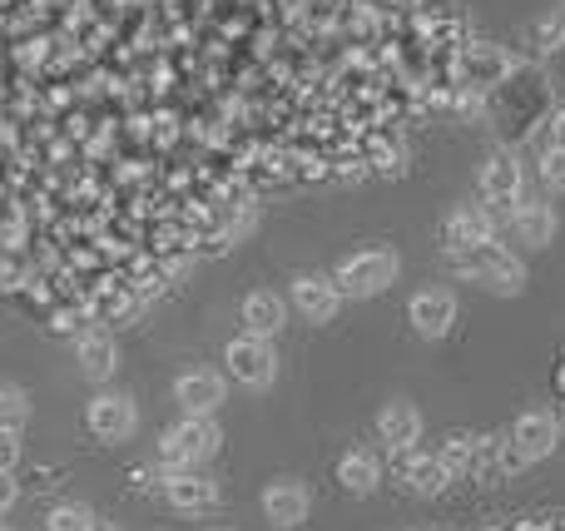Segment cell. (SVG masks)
<instances>
[{"label":"cell","mask_w":565,"mask_h":531,"mask_svg":"<svg viewBox=\"0 0 565 531\" xmlns=\"http://www.w3.org/2000/svg\"><path fill=\"white\" fill-rule=\"evenodd\" d=\"M447 258H451V268H457V274L487 284L491 294H521V284H526V264H521L507 244H497V238L471 244V248H451Z\"/></svg>","instance_id":"6da1fadb"},{"label":"cell","mask_w":565,"mask_h":531,"mask_svg":"<svg viewBox=\"0 0 565 531\" xmlns=\"http://www.w3.org/2000/svg\"><path fill=\"white\" fill-rule=\"evenodd\" d=\"M402 274V258L392 254L387 244H372V248H358L338 264L332 284H338L342 298H372V294H387Z\"/></svg>","instance_id":"7a4b0ae2"},{"label":"cell","mask_w":565,"mask_h":531,"mask_svg":"<svg viewBox=\"0 0 565 531\" xmlns=\"http://www.w3.org/2000/svg\"><path fill=\"white\" fill-rule=\"evenodd\" d=\"M224 447V433H218L214 417H179L164 437H159V457L169 463V472H184V467H199Z\"/></svg>","instance_id":"3957f363"},{"label":"cell","mask_w":565,"mask_h":531,"mask_svg":"<svg viewBox=\"0 0 565 531\" xmlns=\"http://www.w3.org/2000/svg\"><path fill=\"white\" fill-rule=\"evenodd\" d=\"M224 368H228V378L234 383H244V387H268L278 378V358H274V343L268 338H254V333H238L234 343L224 348Z\"/></svg>","instance_id":"277c9868"},{"label":"cell","mask_w":565,"mask_h":531,"mask_svg":"<svg viewBox=\"0 0 565 531\" xmlns=\"http://www.w3.org/2000/svg\"><path fill=\"white\" fill-rule=\"evenodd\" d=\"M85 427L99 437V443H125V437L139 427L135 397H125V393H99V397H89V403H85Z\"/></svg>","instance_id":"5b68a950"},{"label":"cell","mask_w":565,"mask_h":531,"mask_svg":"<svg viewBox=\"0 0 565 531\" xmlns=\"http://www.w3.org/2000/svg\"><path fill=\"white\" fill-rule=\"evenodd\" d=\"M507 443L516 447L521 463H541V457H551V453H556V443H561L556 413H546V407H531V413H521L516 423H511Z\"/></svg>","instance_id":"8992f818"},{"label":"cell","mask_w":565,"mask_h":531,"mask_svg":"<svg viewBox=\"0 0 565 531\" xmlns=\"http://www.w3.org/2000/svg\"><path fill=\"white\" fill-rule=\"evenodd\" d=\"M164 497L174 512H189V517H209L218 512V482L204 472H194V467H184V472H164Z\"/></svg>","instance_id":"52a82bcc"},{"label":"cell","mask_w":565,"mask_h":531,"mask_svg":"<svg viewBox=\"0 0 565 531\" xmlns=\"http://www.w3.org/2000/svg\"><path fill=\"white\" fill-rule=\"evenodd\" d=\"M481 204L487 209H516L521 204V184H526V174H521V159L516 155H507V149H501V155H491L487 164H481Z\"/></svg>","instance_id":"ba28073f"},{"label":"cell","mask_w":565,"mask_h":531,"mask_svg":"<svg viewBox=\"0 0 565 531\" xmlns=\"http://www.w3.org/2000/svg\"><path fill=\"white\" fill-rule=\"evenodd\" d=\"M174 397H179V407H184V417H214L218 407L228 403V387H224V378L209 373V368H189L174 383Z\"/></svg>","instance_id":"9c48e42d"},{"label":"cell","mask_w":565,"mask_h":531,"mask_svg":"<svg viewBox=\"0 0 565 531\" xmlns=\"http://www.w3.org/2000/svg\"><path fill=\"white\" fill-rule=\"evenodd\" d=\"M521 457L516 447L507 443V437H471V467L467 477H477V482H507L511 472H521Z\"/></svg>","instance_id":"30bf717a"},{"label":"cell","mask_w":565,"mask_h":531,"mask_svg":"<svg viewBox=\"0 0 565 531\" xmlns=\"http://www.w3.org/2000/svg\"><path fill=\"white\" fill-rule=\"evenodd\" d=\"M338 304H342V294L328 274L292 278V308H298L308 323H332V318H338Z\"/></svg>","instance_id":"8fae6325"},{"label":"cell","mask_w":565,"mask_h":531,"mask_svg":"<svg viewBox=\"0 0 565 531\" xmlns=\"http://www.w3.org/2000/svg\"><path fill=\"white\" fill-rule=\"evenodd\" d=\"M407 318L422 338H441V333H451V323H457V298H451L447 288H422V294L407 304Z\"/></svg>","instance_id":"7c38bea8"},{"label":"cell","mask_w":565,"mask_h":531,"mask_svg":"<svg viewBox=\"0 0 565 531\" xmlns=\"http://www.w3.org/2000/svg\"><path fill=\"white\" fill-rule=\"evenodd\" d=\"M308 487L298 482V477H278V482H268V492H264V517L274 527H302L308 522Z\"/></svg>","instance_id":"4fadbf2b"},{"label":"cell","mask_w":565,"mask_h":531,"mask_svg":"<svg viewBox=\"0 0 565 531\" xmlns=\"http://www.w3.org/2000/svg\"><path fill=\"white\" fill-rule=\"evenodd\" d=\"M441 234H447V254H451V248H471V244L497 238V219H491L487 204H461V209H451V214H447Z\"/></svg>","instance_id":"5bb4252c"},{"label":"cell","mask_w":565,"mask_h":531,"mask_svg":"<svg viewBox=\"0 0 565 531\" xmlns=\"http://www.w3.org/2000/svg\"><path fill=\"white\" fill-rule=\"evenodd\" d=\"M75 358H79V368H85V378H95V383L115 378V368H119L115 333H105V328H85V333L75 338Z\"/></svg>","instance_id":"9a60e30c"},{"label":"cell","mask_w":565,"mask_h":531,"mask_svg":"<svg viewBox=\"0 0 565 531\" xmlns=\"http://www.w3.org/2000/svg\"><path fill=\"white\" fill-rule=\"evenodd\" d=\"M397 472H402V482H407L417 497H437V492H447V482H451V472H447V467H441L437 457L417 453V447H407V453H397Z\"/></svg>","instance_id":"2e32d148"},{"label":"cell","mask_w":565,"mask_h":531,"mask_svg":"<svg viewBox=\"0 0 565 531\" xmlns=\"http://www.w3.org/2000/svg\"><path fill=\"white\" fill-rule=\"evenodd\" d=\"M338 482L348 487L352 497H367L382 487V463L372 447H348V453L338 457Z\"/></svg>","instance_id":"e0dca14e"},{"label":"cell","mask_w":565,"mask_h":531,"mask_svg":"<svg viewBox=\"0 0 565 531\" xmlns=\"http://www.w3.org/2000/svg\"><path fill=\"white\" fill-rule=\"evenodd\" d=\"M377 437L392 447V453H407V447H417V437H422V413L412 403H387L377 413Z\"/></svg>","instance_id":"ac0fdd59"},{"label":"cell","mask_w":565,"mask_h":531,"mask_svg":"<svg viewBox=\"0 0 565 531\" xmlns=\"http://www.w3.org/2000/svg\"><path fill=\"white\" fill-rule=\"evenodd\" d=\"M288 323V304H282L278 294H268V288H258V294L244 298V333L254 338H268L274 343V333Z\"/></svg>","instance_id":"d6986e66"},{"label":"cell","mask_w":565,"mask_h":531,"mask_svg":"<svg viewBox=\"0 0 565 531\" xmlns=\"http://www.w3.org/2000/svg\"><path fill=\"white\" fill-rule=\"evenodd\" d=\"M461 70H467V89L471 95H481V89L501 85V79L511 75V60L501 55L497 45H471L467 60H461Z\"/></svg>","instance_id":"ffe728a7"},{"label":"cell","mask_w":565,"mask_h":531,"mask_svg":"<svg viewBox=\"0 0 565 531\" xmlns=\"http://www.w3.org/2000/svg\"><path fill=\"white\" fill-rule=\"evenodd\" d=\"M511 229H516L521 244L546 248L551 238H556V214H551V204H526V199H521V204L511 209Z\"/></svg>","instance_id":"44dd1931"},{"label":"cell","mask_w":565,"mask_h":531,"mask_svg":"<svg viewBox=\"0 0 565 531\" xmlns=\"http://www.w3.org/2000/svg\"><path fill=\"white\" fill-rule=\"evenodd\" d=\"M89 522H95V512L85 502H55L45 512V531H89Z\"/></svg>","instance_id":"7402d4cb"},{"label":"cell","mask_w":565,"mask_h":531,"mask_svg":"<svg viewBox=\"0 0 565 531\" xmlns=\"http://www.w3.org/2000/svg\"><path fill=\"white\" fill-rule=\"evenodd\" d=\"M437 463L447 467L451 477H457V472L467 477V467H471V433H451V437H447V447L437 453Z\"/></svg>","instance_id":"603a6c76"},{"label":"cell","mask_w":565,"mask_h":531,"mask_svg":"<svg viewBox=\"0 0 565 531\" xmlns=\"http://www.w3.org/2000/svg\"><path fill=\"white\" fill-rule=\"evenodd\" d=\"M30 417V397L20 393V387H10V383H0V427H15L20 433V423Z\"/></svg>","instance_id":"cb8c5ba5"},{"label":"cell","mask_w":565,"mask_h":531,"mask_svg":"<svg viewBox=\"0 0 565 531\" xmlns=\"http://www.w3.org/2000/svg\"><path fill=\"white\" fill-rule=\"evenodd\" d=\"M531 40H536V50H561L565 45V10L541 20V25H531Z\"/></svg>","instance_id":"d4e9b609"},{"label":"cell","mask_w":565,"mask_h":531,"mask_svg":"<svg viewBox=\"0 0 565 531\" xmlns=\"http://www.w3.org/2000/svg\"><path fill=\"white\" fill-rule=\"evenodd\" d=\"M541 179H546V189H561L565 194V149H546L541 155Z\"/></svg>","instance_id":"484cf974"},{"label":"cell","mask_w":565,"mask_h":531,"mask_svg":"<svg viewBox=\"0 0 565 531\" xmlns=\"http://www.w3.org/2000/svg\"><path fill=\"white\" fill-rule=\"evenodd\" d=\"M15 463H20V433L0 427V472H15Z\"/></svg>","instance_id":"4316f807"},{"label":"cell","mask_w":565,"mask_h":531,"mask_svg":"<svg viewBox=\"0 0 565 531\" xmlns=\"http://www.w3.org/2000/svg\"><path fill=\"white\" fill-rule=\"evenodd\" d=\"M129 487H135V492H164V472H154V467H135V472H129Z\"/></svg>","instance_id":"83f0119b"},{"label":"cell","mask_w":565,"mask_h":531,"mask_svg":"<svg viewBox=\"0 0 565 531\" xmlns=\"http://www.w3.org/2000/svg\"><path fill=\"white\" fill-rule=\"evenodd\" d=\"M546 149H565V109L546 119Z\"/></svg>","instance_id":"f1b7e54d"},{"label":"cell","mask_w":565,"mask_h":531,"mask_svg":"<svg viewBox=\"0 0 565 531\" xmlns=\"http://www.w3.org/2000/svg\"><path fill=\"white\" fill-rule=\"evenodd\" d=\"M15 497H20L15 477H10V472H0V517H6V512H10V507H15Z\"/></svg>","instance_id":"f546056e"},{"label":"cell","mask_w":565,"mask_h":531,"mask_svg":"<svg viewBox=\"0 0 565 531\" xmlns=\"http://www.w3.org/2000/svg\"><path fill=\"white\" fill-rule=\"evenodd\" d=\"M89 531H119L115 522H99V517H95V522H89Z\"/></svg>","instance_id":"4dcf8cb0"},{"label":"cell","mask_w":565,"mask_h":531,"mask_svg":"<svg viewBox=\"0 0 565 531\" xmlns=\"http://www.w3.org/2000/svg\"><path fill=\"white\" fill-rule=\"evenodd\" d=\"M556 387H561V393H565V368H561V373H556Z\"/></svg>","instance_id":"1f68e13d"},{"label":"cell","mask_w":565,"mask_h":531,"mask_svg":"<svg viewBox=\"0 0 565 531\" xmlns=\"http://www.w3.org/2000/svg\"><path fill=\"white\" fill-rule=\"evenodd\" d=\"M0 531H6V527H0Z\"/></svg>","instance_id":"d6a6232c"}]
</instances>
